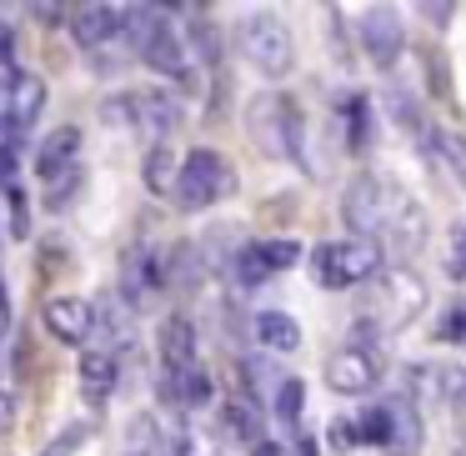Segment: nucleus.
<instances>
[{"instance_id":"1","label":"nucleus","mask_w":466,"mask_h":456,"mask_svg":"<svg viewBox=\"0 0 466 456\" xmlns=\"http://www.w3.org/2000/svg\"><path fill=\"white\" fill-rule=\"evenodd\" d=\"M341 221L356 241L391 246V251H401V256H411L426 246V211L411 201V191H406L401 181L376 176V171H361L341 191Z\"/></svg>"},{"instance_id":"2","label":"nucleus","mask_w":466,"mask_h":456,"mask_svg":"<svg viewBox=\"0 0 466 456\" xmlns=\"http://www.w3.org/2000/svg\"><path fill=\"white\" fill-rule=\"evenodd\" d=\"M426 311V281L411 266H381V271L366 281V301H361V321L376 336L406 331L416 316Z\"/></svg>"},{"instance_id":"3","label":"nucleus","mask_w":466,"mask_h":456,"mask_svg":"<svg viewBox=\"0 0 466 456\" xmlns=\"http://www.w3.org/2000/svg\"><path fill=\"white\" fill-rule=\"evenodd\" d=\"M246 131H251L256 151L271 161H301V106L286 91H261L246 106Z\"/></svg>"},{"instance_id":"4","label":"nucleus","mask_w":466,"mask_h":456,"mask_svg":"<svg viewBox=\"0 0 466 456\" xmlns=\"http://www.w3.org/2000/svg\"><path fill=\"white\" fill-rule=\"evenodd\" d=\"M236 46H241V56L251 61V71H261L266 81H281L296 66V41H291V31H286V21L271 11L241 15V21H236Z\"/></svg>"},{"instance_id":"5","label":"nucleus","mask_w":466,"mask_h":456,"mask_svg":"<svg viewBox=\"0 0 466 456\" xmlns=\"http://www.w3.org/2000/svg\"><path fill=\"white\" fill-rule=\"evenodd\" d=\"M231 191H236V166L221 151H211V146H196V151H186L181 171H176L171 201L181 211H206V206L226 201Z\"/></svg>"},{"instance_id":"6","label":"nucleus","mask_w":466,"mask_h":456,"mask_svg":"<svg viewBox=\"0 0 466 456\" xmlns=\"http://www.w3.org/2000/svg\"><path fill=\"white\" fill-rule=\"evenodd\" d=\"M376 271H381V246L356 241V236H346V241H321L311 251V276H316V286H326V291L366 286Z\"/></svg>"},{"instance_id":"7","label":"nucleus","mask_w":466,"mask_h":456,"mask_svg":"<svg viewBox=\"0 0 466 456\" xmlns=\"http://www.w3.org/2000/svg\"><path fill=\"white\" fill-rule=\"evenodd\" d=\"M356 35H361V51L371 56L376 71H391L401 61V46H406V25L396 5H371V11L356 15Z\"/></svg>"},{"instance_id":"8","label":"nucleus","mask_w":466,"mask_h":456,"mask_svg":"<svg viewBox=\"0 0 466 456\" xmlns=\"http://www.w3.org/2000/svg\"><path fill=\"white\" fill-rule=\"evenodd\" d=\"M376 381H381V356H371V351L341 346V351H331V361H326V386H331L336 396H371Z\"/></svg>"},{"instance_id":"9","label":"nucleus","mask_w":466,"mask_h":456,"mask_svg":"<svg viewBox=\"0 0 466 456\" xmlns=\"http://www.w3.org/2000/svg\"><path fill=\"white\" fill-rule=\"evenodd\" d=\"M126 111H131V126H141L146 136H171L181 126V96L161 91V86H146V91L126 96Z\"/></svg>"},{"instance_id":"10","label":"nucleus","mask_w":466,"mask_h":456,"mask_svg":"<svg viewBox=\"0 0 466 456\" xmlns=\"http://www.w3.org/2000/svg\"><path fill=\"white\" fill-rule=\"evenodd\" d=\"M121 296L126 306H146L151 296H161V256L151 251V246H126L121 256Z\"/></svg>"},{"instance_id":"11","label":"nucleus","mask_w":466,"mask_h":456,"mask_svg":"<svg viewBox=\"0 0 466 456\" xmlns=\"http://www.w3.org/2000/svg\"><path fill=\"white\" fill-rule=\"evenodd\" d=\"M41 321L61 346L91 341V301H81V296H51V301L41 306Z\"/></svg>"},{"instance_id":"12","label":"nucleus","mask_w":466,"mask_h":456,"mask_svg":"<svg viewBox=\"0 0 466 456\" xmlns=\"http://www.w3.org/2000/svg\"><path fill=\"white\" fill-rule=\"evenodd\" d=\"M91 331L101 336V351H126V346H136V311L121 301L116 291H106L101 301L91 306Z\"/></svg>"},{"instance_id":"13","label":"nucleus","mask_w":466,"mask_h":456,"mask_svg":"<svg viewBox=\"0 0 466 456\" xmlns=\"http://www.w3.org/2000/svg\"><path fill=\"white\" fill-rule=\"evenodd\" d=\"M381 416H386V451L391 456H416L426 441V426H421V411H416L406 396H386L381 401Z\"/></svg>"},{"instance_id":"14","label":"nucleus","mask_w":466,"mask_h":456,"mask_svg":"<svg viewBox=\"0 0 466 456\" xmlns=\"http://www.w3.org/2000/svg\"><path fill=\"white\" fill-rule=\"evenodd\" d=\"M201 281H206V261H201V251H196V241L166 246L161 251V291L191 296V291H201Z\"/></svg>"},{"instance_id":"15","label":"nucleus","mask_w":466,"mask_h":456,"mask_svg":"<svg viewBox=\"0 0 466 456\" xmlns=\"http://www.w3.org/2000/svg\"><path fill=\"white\" fill-rule=\"evenodd\" d=\"M71 35L81 51H96V46H106L116 31H121V5H71Z\"/></svg>"},{"instance_id":"16","label":"nucleus","mask_w":466,"mask_h":456,"mask_svg":"<svg viewBox=\"0 0 466 456\" xmlns=\"http://www.w3.org/2000/svg\"><path fill=\"white\" fill-rule=\"evenodd\" d=\"M171 15H176V5H126L121 31H126V41H131V51L146 56V46H151L156 35L171 31Z\"/></svg>"},{"instance_id":"17","label":"nucleus","mask_w":466,"mask_h":456,"mask_svg":"<svg viewBox=\"0 0 466 456\" xmlns=\"http://www.w3.org/2000/svg\"><path fill=\"white\" fill-rule=\"evenodd\" d=\"M46 106V81L31 71H15V86H11V116H5V131H11V141H21V131L41 116Z\"/></svg>"},{"instance_id":"18","label":"nucleus","mask_w":466,"mask_h":456,"mask_svg":"<svg viewBox=\"0 0 466 456\" xmlns=\"http://www.w3.org/2000/svg\"><path fill=\"white\" fill-rule=\"evenodd\" d=\"M116 376H121L116 356L101 351V346H86V351H81V396H86V401L106 406V396L116 391Z\"/></svg>"},{"instance_id":"19","label":"nucleus","mask_w":466,"mask_h":456,"mask_svg":"<svg viewBox=\"0 0 466 456\" xmlns=\"http://www.w3.org/2000/svg\"><path fill=\"white\" fill-rule=\"evenodd\" d=\"M156 346H161L166 371H186V366H196V326L186 321V316H166Z\"/></svg>"},{"instance_id":"20","label":"nucleus","mask_w":466,"mask_h":456,"mask_svg":"<svg viewBox=\"0 0 466 456\" xmlns=\"http://www.w3.org/2000/svg\"><path fill=\"white\" fill-rule=\"evenodd\" d=\"M421 141H426V161L441 166L456 186H466V136L436 126V131H421Z\"/></svg>"},{"instance_id":"21","label":"nucleus","mask_w":466,"mask_h":456,"mask_svg":"<svg viewBox=\"0 0 466 456\" xmlns=\"http://www.w3.org/2000/svg\"><path fill=\"white\" fill-rule=\"evenodd\" d=\"M76 151H81V131H76V126H61V131H51V136L41 141V151H35V176L51 186L56 176L66 171V166H76Z\"/></svg>"},{"instance_id":"22","label":"nucleus","mask_w":466,"mask_h":456,"mask_svg":"<svg viewBox=\"0 0 466 456\" xmlns=\"http://www.w3.org/2000/svg\"><path fill=\"white\" fill-rule=\"evenodd\" d=\"M141 61L151 66L156 76H176V81H186V71H191V46H186L176 31H161L151 46H146Z\"/></svg>"},{"instance_id":"23","label":"nucleus","mask_w":466,"mask_h":456,"mask_svg":"<svg viewBox=\"0 0 466 456\" xmlns=\"http://www.w3.org/2000/svg\"><path fill=\"white\" fill-rule=\"evenodd\" d=\"M251 331H256V341H261L266 351H296V346H301V321L286 316V311H261Z\"/></svg>"},{"instance_id":"24","label":"nucleus","mask_w":466,"mask_h":456,"mask_svg":"<svg viewBox=\"0 0 466 456\" xmlns=\"http://www.w3.org/2000/svg\"><path fill=\"white\" fill-rule=\"evenodd\" d=\"M176 171H181V161H176L166 146H151V151H146L141 176H146V191L151 196H171L176 191Z\"/></svg>"},{"instance_id":"25","label":"nucleus","mask_w":466,"mask_h":456,"mask_svg":"<svg viewBox=\"0 0 466 456\" xmlns=\"http://www.w3.org/2000/svg\"><path fill=\"white\" fill-rule=\"evenodd\" d=\"M346 146L351 151L371 146V101H366V91H351V101H346Z\"/></svg>"},{"instance_id":"26","label":"nucleus","mask_w":466,"mask_h":456,"mask_svg":"<svg viewBox=\"0 0 466 456\" xmlns=\"http://www.w3.org/2000/svg\"><path fill=\"white\" fill-rule=\"evenodd\" d=\"M226 276H231L241 291H256V286H261L271 271H266V261H261V251H256V246H241V251H236V261L226 266Z\"/></svg>"},{"instance_id":"27","label":"nucleus","mask_w":466,"mask_h":456,"mask_svg":"<svg viewBox=\"0 0 466 456\" xmlns=\"http://www.w3.org/2000/svg\"><path fill=\"white\" fill-rule=\"evenodd\" d=\"M221 426L231 436H241V441H261V416H256V406L251 401H226V411H221Z\"/></svg>"},{"instance_id":"28","label":"nucleus","mask_w":466,"mask_h":456,"mask_svg":"<svg viewBox=\"0 0 466 456\" xmlns=\"http://www.w3.org/2000/svg\"><path fill=\"white\" fill-rule=\"evenodd\" d=\"M271 406H276V416H281L286 426L301 421V406H306V381H301V376H281V386H276Z\"/></svg>"},{"instance_id":"29","label":"nucleus","mask_w":466,"mask_h":456,"mask_svg":"<svg viewBox=\"0 0 466 456\" xmlns=\"http://www.w3.org/2000/svg\"><path fill=\"white\" fill-rule=\"evenodd\" d=\"M386 111H391V121L406 126V131H426V126H421V106L411 101L406 86H391V91H386Z\"/></svg>"},{"instance_id":"30","label":"nucleus","mask_w":466,"mask_h":456,"mask_svg":"<svg viewBox=\"0 0 466 456\" xmlns=\"http://www.w3.org/2000/svg\"><path fill=\"white\" fill-rule=\"evenodd\" d=\"M256 251H261V261H266V271H271V276L276 271H291V266L301 261V246L286 241V236H281V241H261Z\"/></svg>"},{"instance_id":"31","label":"nucleus","mask_w":466,"mask_h":456,"mask_svg":"<svg viewBox=\"0 0 466 456\" xmlns=\"http://www.w3.org/2000/svg\"><path fill=\"white\" fill-rule=\"evenodd\" d=\"M96 426H101V416H86V421H76V426H71V431H61V436H56V441H51V446H46V456H71V451H76V446H81V441H86V436H91V431H96Z\"/></svg>"},{"instance_id":"32","label":"nucleus","mask_w":466,"mask_h":456,"mask_svg":"<svg viewBox=\"0 0 466 456\" xmlns=\"http://www.w3.org/2000/svg\"><path fill=\"white\" fill-rule=\"evenodd\" d=\"M76 191H81V166H66V171L51 181V191H46V206H51V211H61Z\"/></svg>"},{"instance_id":"33","label":"nucleus","mask_w":466,"mask_h":456,"mask_svg":"<svg viewBox=\"0 0 466 456\" xmlns=\"http://www.w3.org/2000/svg\"><path fill=\"white\" fill-rule=\"evenodd\" d=\"M5 201H11V236H15V241H25V236H31V211H25V191H21V186H11V191H5Z\"/></svg>"},{"instance_id":"34","label":"nucleus","mask_w":466,"mask_h":456,"mask_svg":"<svg viewBox=\"0 0 466 456\" xmlns=\"http://www.w3.org/2000/svg\"><path fill=\"white\" fill-rule=\"evenodd\" d=\"M15 171H21V141H0V191L15 186Z\"/></svg>"},{"instance_id":"35","label":"nucleus","mask_w":466,"mask_h":456,"mask_svg":"<svg viewBox=\"0 0 466 456\" xmlns=\"http://www.w3.org/2000/svg\"><path fill=\"white\" fill-rule=\"evenodd\" d=\"M426 76H431V91L441 96V101H451V76H446L441 51H431V56H426Z\"/></svg>"},{"instance_id":"36","label":"nucleus","mask_w":466,"mask_h":456,"mask_svg":"<svg viewBox=\"0 0 466 456\" xmlns=\"http://www.w3.org/2000/svg\"><path fill=\"white\" fill-rule=\"evenodd\" d=\"M441 336H446V341H466V301H456V306H451V316H446Z\"/></svg>"},{"instance_id":"37","label":"nucleus","mask_w":466,"mask_h":456,"mask_svg":"<svg viewBox=\"0 0 466 456\" xmlns=\"http://www.w3.org/2000/svg\"><path fill=\"white\" fill-rule=\"evenodd\" d=\"M446 401H451L456 411L466 416V371H451V376H446Z\"/></svg>"},{"instance_id":"38","label":"nucleus","mask_w":466,"mask_h":456,"mask_svg":"<svg viewBox=\"0 0 466 456\" xmlns=\"http://www.w3.org/2000/svg\"><path fill=\"white\" fill-rule=\"evenodd\" d=\"M15 416H21L15 396H11V391H0V436H11V431H15Z\"/></svg>"},{"instance_id":"39","label":"nucleus","mask_w":466,"mask_h":456,"mask_svg":"<svg viewBox=\"0 0 466 456\" xmlns=\"http://www.w3.org/2000/svg\"><path fill=\"white\" fill-rule=\"evenodd\" d=\"M421 15L436 25V31H446V25H451V15H456V5H451V0H441V5H421Z\"/></svg>"},{"instance_id":"40","label":"nucleus","mask_w":466,"mask_h":456,"mask_svg":"<svg viewBox=\"0 0 466 456\" xmlns=\"http://www.w3.org/2000/svg\"><path fill=\"white\" fill-rule=\"evenodd\" d=\"M35 21H41V25H66V21H71V5H35Z\"/></svg>"},{"instance_id":"41","label":"nucleus","mask_w":466,"mask_h":456,"mask_svg":"<svg viewBox=\"0 0 466 456\" xmlns=\"http://www.w3.org/2000/svg\"><path fill=\"white\" fill-rule=\"evenodd\" d=\"M11 61H15V25H11V21H0V66L11 71Z\"/></svg>"},{"instance_id":"42","label":"nucleus","mask_w":466,"mask_h":456,"mask_svg":"<svg viewBox=\"0 0 466 456\" xmlns=\"http://www.w3.org/2000/svg\"><path fill=\"white\" fill-rule=\"evenodd\" d=\"M11 86H15V71L0 66V131H5V116H11Z\"/></svg>"},{"instance_id":"43","label":"nucleus","mask_w":466,"mask_h":456,"mask_svg":"<svg viewBox=\"0 0 466 456\" xmlns=\"http://www.w3.org/2000/svg\"><path fill=\"white\" fill-rule=\"evenodd\" d=\"M11 296H5V281H0V341H5V336H11Z\"/></svg>"},{"instance_id":"44","label":"nucleus","mask_w":466,"mask_h":456,"mask_svg":"<svg viewBox=\"0 0 466 456\" xmlns=\"http://www.w3.org/2000/svg\"><path fill=\"white\" fill-rule=\"evenodd\" d=\"M251 456H286V451H281V446H276V441H266V436H261V441L251 446Z\"/></svg>"},{"instance_id":"45","label":"nucleus","mask_w":466,"mask_h":456,"mask_svg":"<svg viewBox=\"0 0 466 456\" xmlns=\"http://www.w3.org/2000/svg\"><path fill=\"white\" fill-rule=\"evenodd\" d=\"M456 256H461V261H451V266L466 276V231H456Z\"/></svg>"},{"instance_id":"46","label":"nucleus","mask_w":466,"mask_h":456,"mask_svg":"<svg viewBox=\"0 0 466 456\" xmlns=\"http://www.w3.org/2000/svg\"><path fill=\"white\" fill-rule=\"evenodd\" d=\"M131 456H146V451H131Z\"/></svg>"}]
</instances>
